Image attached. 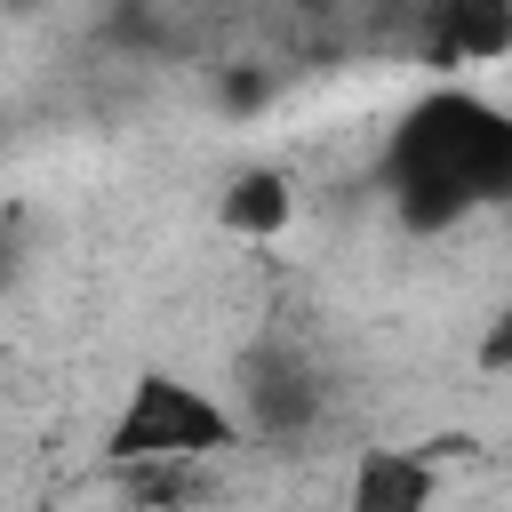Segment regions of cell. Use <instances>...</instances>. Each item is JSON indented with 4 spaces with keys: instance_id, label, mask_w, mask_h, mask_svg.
Returning a JSON list of instances; mask_svg holds the SVG:
<instances>
[{
    "instance_id": "obj_1",
    "label": "cell",
    "mask_w": 512,
    "mask_h": 512,
    "mask_svg": "<svg viewBox=\"0 0 512 512\" xmlns=\"http://www.w3.org/2000/svg\"><path fill=\"white\" fill-rule=\"evenodd\" d=\"M248 424L232 400H216L200 376L184 368H144L120 400V416L104 424V456L120 472H200L208 456L240 448Z\"/></svg>"
},
{
    "instance_id": "obj_2",
    "label": "cell",
    "mask_w": 512,
    "mask_h": 512,
    "mask_svg": "<svg viewBox=\"0 0 512 512\" xmlns=\"http://www.w3.org/2000/svg\"><path fill=\"white\" fill-rule=\"evenodd\" d=\"M448 496V464L424 440H368L344 464V512H440Z\"/></svg>"
},
{
    "instance_id": "obj_3",
    "label": "cell",
    "mask_w": 512,
    "mask_h": 512,
    "mask_svg": "<svg viewBox=\"0 0 512 512\" xmlns=\"http://www.w3.org/2000/svg\"><path fill=\"white\" fill-rule=\"evenodd\" d=\"M216 232H232V240H248V248H272V240H288L296 232V216H304V192H296V176L280 168V160H248V168H232L224 184H216Z\"/></svg>"
},
{
    "instance_id": "obj_4",
    "label": "cell",
    "mask_w": 512,
    "mask_h": 512,
    "mask_svg": "<svg viewBox=\"0 0 512 512\" xmlns=\"http://www.w3.org/2000/svg\"><path fill=\"white\" fill-rule=\"evenodd\" d=\"M472 376H488V384H504V376H512V304H504L496 320H480V344H472Z\"/></svg>"
}]
</instances>
